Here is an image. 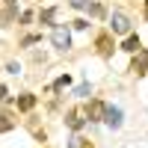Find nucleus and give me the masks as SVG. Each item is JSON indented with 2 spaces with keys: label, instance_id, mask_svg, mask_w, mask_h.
<instances>
[{
  "label": "nucleus",
  "instance_id": "nucleus-15",
  "mask_svg": "<svg viewBox=\"0 0 148 148\" xmlns=\"http://www.w3.org/2000/svg\"><path fill=\"white\" fill-rule=\"evenodd\" d=\"M51 18H53V9H45L42 12V24H51Z\"/></svg>",
  "mask_w": 148,
  "mask_h": 148
},
{
  "label": "nucleus",
  "instance_id": "nucleus-9",
  "mask_svg": "<svg viewBox=\"0 0 148 148\" xmlns=\"http://www.w3.org/2000/svg\"><path fill=\"white\" fill-rule=\"evenodd\" d=\"M33 107H36V95H21L18 98V110L27 113V110H33Z\"/></svg>",
  "mask_w": 148,
  "mask_h": 148
},
{
  "label": "nucleus",
  "instance_id": "nucleus-5",
  "mask_svg": "<svg viewBox=\"0 0 148 148\" xmlns=\"http://www.w3.org/2000/svg\"><path fill=\"white\" fill-rule=\"evenodd\" d=\"M136 53H139V56L133 59V65H130V71H133V74H145V68H148V53L142 51V47H139Z\"/></svg>",
  "mask_w": 148,
  "mask_h": 148
},
{
  "label": "nucleus",
  "instance_id": "nucleus-6",
  "mask_svg": "<svg viewBox=\"0 0 148 148\" xmlns=\"http://www.w3.org/2000/svg\"><path fill=\"white\" fill-rule=\"evenodd\" d=\"M98 51H101V56H110L113 53V42H110V36H98Z\"/></svg>",
  "mask_w": 148,
  "mask_h": 148
},
{
  "label": "nucleus",
  "instance_id": "nucleus-16",
  "mask_svg": "<svg viewBox=\"0 0 148 148\" xmlns=\"http://www.w3.org/2000/svg\"><path fill=\"white\" fill-rule=\"evenodd\" d=\"M39 39H42V36H27V39H24L21 45H36V42H39Z\"/></svg>",
  "mask_w": 148,
  "mask_h": 148
},
{
  "label": "nucleus",
  "instance_id": "nucleus-17",
  "mask_svg": "<svg viewBox=\"0 0 148 148\" xmlns=\"http://www.w3.org/2000/svg\"><path fill=\"white\" fill-rule=\"evenodd\" d=\"M0 101H9V92H6V86H0Z\"/></svg>",
  "mask_w": 148,
  "mask_h": 148
},
{
  "label": "nucleus",
  "instance_id": "nucleus-8",
  "mask_svg": "<svg viewBox=\"0 0 148 148\" xmlns=\"http://www.w3.org/2000/svg\"><path fill=\"white\" fill-rule=\"evenodd\" d=\"M65 121H68V127H71V130H80L86 119H83V116L77 113V110H74V113H68V119H65Z\"/></svg>",
  "mask_w": 148,
  "mask_h": 148
},
{
  "label": "nucleus",
  "instance_id": "nucleus-18",
  "mask_svg": "<svg viewBox=\"0 0 148 148\" xmlns=\"http://www.w3.org/2000/svg\"><path fill=\"white\" fill-rule=\"evenodd\" d=\"M145 21H148V0H145Z\"/></svg>",
  "mask_w": 148,
  "mask_h": 148
},
{
  "label": "nucleus",
  "instance_id": "nucleus-3",
  "mask_svg": "<svg viewBox=\"0 0 148 148\" xmlns=\"http://www.w3.org/2000/svg\"><path fill=\"white\" fill-rule=\"evenodd\" d=\"M104 113H107V107H104L101 101H89V107H86L89 121H104Z\"/></svg>",
  "mask_w": 148,
  "mask_h": 148
},
{
  "label": "nucleus",
  "instance_id": "nucleus-12",
  "mask_svg": "<svg viewBox=\"0 0 148 148\" xmlns=\"http://www.w3.org/2000/svg\"><path fill=\"white\" fill-rule=\"evenodd\" d=\"M68 148H89V145H86V139H83V136H71Z\"/></svg>",
  "mask_w": 148,
  "mask_h": 148
},
{
  "label": "nucleus",
  "instance_id": "nucleus-11",
  "mask_svg": "<svg viewBox=\"0 0 148 148\" xmlns=\"http://www.w3.org/2000/svg\"><path fill=\"white\" fill-rule=\"evenodd\" d=\"M65 86H71V77H68V74H62V77H59V80L53 83V89L59 92V89H65Z\"/></svg>",
  "mask_w": 148,
  "mask_h": 148
},
{
  "label": "nucleus",
  "instance_id": "nucleus-10",
  "mask_svg": "<svg viewBox=\"0 0 148 148\" xmlns=\"http://www.w3.org/2000/svg\"><path fill=\"white\" fill-rule=\"evenodd\" d=\"M12 127H15V121H12V116L0 113V133H6V130H12Z\"/></svg>",
  "mask_w": 148,
  "mask_h": 148
},
{
  "label": "nucleus",
  "instance_id": "nucleus-14",
  "mask_svg": "<svg viewBox=\"0 0 148 148\" xmlns=\"http://www.w3.org/2000/svg\"><path fill=\"white\" fill-rule=\"evenodd\" d=\"M74 9H89V0H71Z\"/></svg>",
  "mask_w": 148,
  "mask_h": 148
},
{
  "label": "nucleus",
  "instance_id": "nucleus-13",
  "mask_svg": "<svg viewBox=\"0 0 148 148\" xmlns=\"http://www.w3.org/2000/svg\"><path fill=\"white\" fill-rule=\"evenodd\" d=\"M74 95H80V98H86V95H89V83H80L77 89H74Z\"/></svg>",
  "mask_w": 148,
  "mask_h": 148
},
{
  "label": "nucleus",
  "instance_id": "nucleus-4",
  "mask_svg": "<svg viewBox=\"0 0 148 148\" xmlns=\"http://www.w3.org/2000/svg\"><path fill=\"white\" fill-rule=\"evenodd\" d=\"M104 121H107V127L119 130V127H121V110H119V107H107V113H104Z\"/></svg>",
  "mask_w": 148,
  "mask_h": 148
},
{
  "label": "nucleus",
  "instance_id": "nucleus-2",
  "mask_svg": "<svg viewBox=\"0 0 148 148\" xmlns=\"http://www.w3.org/2000/svg\"><path fill=\"white\" fill-rule=\"evenodd\" d=\"M110 24H113V33H119V36H130V18L125 15V12H113Z\"/></svg>",
  "mask_w": 148,
  "mask_h": 148
},
{
  "label": "nucleus",
  "instance_id": "nucleus-1",
  "mask_svg": "<svg viewBox=\"0 0 148 148\" xmlns=\"http://www.w3.org/2000/svg\"><path fill=\"white\" fill-rule=\"evenodd\" d=\"M51 45L56 47V51H68L71 47V30L62 27V24H56L53 33H51Z\"/></svg>",
  "mask_w": 148,
  "mask_h": 148
},
{
  "label": "nucleus",
  "instance_id": "nucleus-7",
  "mask_svg": "<svg viewBox=\"0 0 148 148\" xmlns=\"http://www.w3.org/2000/svg\"><path fill=\"white\" fill-rule=\"evenodd\" d=\"M139 36H127V39H125V45H121V51H127V53H136L139 51Z\"/></svg>",
  "mask_w": 148,
  "mask_h": 148
}]
</instances>
